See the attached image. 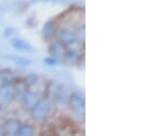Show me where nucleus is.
I'll use <instances>...</instances> for the list:
<instances>
[{"instance_id": "obj_13", "label": "nucleus", "mask_w": 147, "mask_h": 136, "mask_svg": "<svg viewBox=\"0 0 147 136\" xmlns=\"http://www.w3.org/2000/svg\"><path fill=\"white\" fill-rule=\"evenodd\" d=\"M43 62H45V64H47V65L55 67V65H57V64H58V62H59V61H57V60H56V58H54L53 56H48V57H45V58H43Z\"/></svg>"}, {"instance_id": "obj_9", "label": "nucleus", "mask_w": 147, "mask_h": 136, "mask_svg": "<svg viewBox=\"0 0 147 136\" xmlns=\"http://www.w3.org/2000/svg\"><path fill=\"white\" fill-rule=\"evenodd\" d=\"M21 121L17 119H8L3 122V125L1 126V132L2 135H17V132L21 127Z\"/></svg>"}, {"instance_id": "obj_1", "label": "nucleus", "mask_w": 147, "mask_h": 136, "mask_svg": "<svg viewBox=\"0 0 147 136\" xmlns=\"http://www.w3.org/2000/svg\"><path fill=\"white\" fill-rule=\"evenodd\" d=\"M51 110H53V105L50 100L47 97H41L31 109V116L36 121L41 122L49 118Z\"/></svg>"}, {"instance_id": "obj_5", "label": "nucleus", "mask_w": 147, "mask_h": 136, "mask_svg": "<svg viewBox=\"0 0 147 136\" xmlns=\"http://www.w3.org/2000/svg\"><path fill=\"white\" fill-rule=\"evenodd\" d=\"M42 97V93L39 89H33L32 87H28V89L21 96V105L24 110H31L33 105Z\"/></svg>"}, {"instance_id": "obj_3", "label": "nucleus", "mask_w": 147, "mask_h": 136, "mask_svg": "<svg viewBox=\"0 0 147 136\" xmlns=\"http://www.w3.org/2000/svg\"><path fill=\"white\" fill-rule=\"evenodd\" d=\"M67 104H69L71 111L79 119H84V116H86V101H84V97L80 93L71 94L69 96Z\"/></svg>"}, {"instance_id": "obj_2", "label": "nucleus", "mask_w": 147, "mask_h": 136, "mask_svg": "<svg viewBox=\"0 0 147 136\" xmlns=\"http://www.w3.org/2000/svg\"><path fill=\"white\" fill-rule=\"evenodd\" d=\"M78 30L79 29L75 28V25L73 23H66L64 25L59 24V28H58L56 37H57L58 41H61L62 44H64L66 46L70 42L79 39L78 38Z\"/></svg>"}, {"instance_id": "obj_12", "label": "nucleus", "mask_w": 147, "mask_h": 136, "mask_svg": "<svg viewBox=\"0 0 147 136\" xmlns=\"http://www.w3.org/2000/svg\"><path fill=\"white\" fill-rule=\"evenodd\" d=\"M7 58L14 61L15 64L21 65V67H26V65H30V64H31V61H29V60H26V58H24V57H21V56H9V57H7Z\"/></svg>"}, {"instance_id": "obj_6", "label": "nucleus", "mask_w": 147, "mask_h": 136, "mask_svg": "<svg viewBox=\"0 0 147 136\" xmlns=\"http://www.w3.org/2000/svg\"><path fill=\"white\" fill-rule=\"evenodd\" d=\"M58 28H59V22L57 18H50L48 20L42 29H41V34H42V38L43 40L50 42L54 40V38H56V34L58 31Z\"/></svg>"}, {"instance_id": "obj_7", "label": "nucleus", "mask_w": 147, "mask_h": 136, "mask_svg": "<svg viewBox=\"0 0 147 136\" xmlns=\"http://www.w3.org/2000/svg\"><path fill=\"white\" fill-rule=\"evenodd\" d=\"M48 52H49L50 56H53L57 61H63V60H65L67 48L64 44H62L58 40L57 41H50L49 47H48Z\"/></svg>"}, {"instance_id": "obj_8", "label": "nucleus", "mask_w": 147, "mask_h": 136, "mask_svg": "<svg viewBox=\"0 0 147 136\" xmlns=\"http://www.w3.org/2000/svg\"><path fill=\"white\" fill-rule=\"evenodd\" d=\"M10 46L18 52H26V53H33L34 52V47L32 46V44H30L28 40L20 38V37H14L10 39Z\"/></svg>"}, {"instance_id": "obj_4", "label": "nucleus", "mask_w": 147, "mask_h": 136, "mask_svg": "<svg viewBox=\"0 0 147 136\" xmlns=\"http://www.w3.org/2000/svg\"><path fill=\"white\" fill-rule=\"evenodd\" d=\"M14 81L0 86V106H6L10 104L17 97L16 86Z\"/></svg>"}, {"instance_id": "obj_11", "label": "nucleus", "mask_w": 147, "mask_h": 136, "mask_svg": "<svg viewBox=\"0 0 147 136\" xmlns=\"http://www.w3.org/2000/svg\"><path fill=\"white\" fill-rule=\"evenodd\" d=\"M36 133V129L32 125H21L17 135L20 136H33Z\"/></svg>"}, {"instance_id": "obj_10", "label": "nucleus", "mask_w": 147, "mask_h": 136, "mask_svg": "<svg viewBox=\"0 0 147 136\" xmlns=\"http://www.w3.org/2000/svg\"><path fill=\"white\" fill-rule=\"evenodd\" d=\"M15 80V74L10 70H1L0 71V85H5L8 82H13Z\"/></svg>"}]
</instances>
